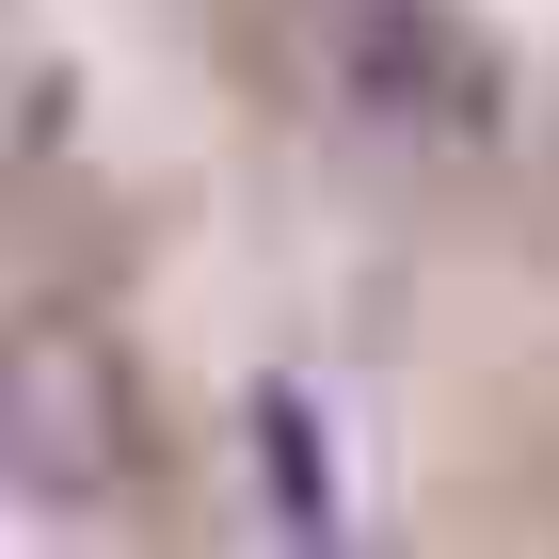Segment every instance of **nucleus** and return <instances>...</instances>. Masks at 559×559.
Wrapping results in <instances>:
<instances>
[{"instance_id": "f257e3e1", "label": "nucleus", "mask_w": 559, "mask_h": 559, "mask_svg": "<svg viewBox=\"0 0 559 559\" xmlns=\"http://www.w3.org/2000/svg\"><path fill=\"white\" fill-rule=\"evenodd\" d=\"M320 96L352 112V144L416 176L496 160V129H512V64L464 0H320Z\"/></svg>"}, {"instance_id": "f03ea898", "label": "nucleus", "mask_w": 559, "mask_h": 559, "mask_svg": "<svg viewBox=\"0 0 559 559\" xmlns=\"http://www.w3.org/2000/svg\"><path fill=\"white\" fill-rule=\"evenodd\" d=\"M129 368L81 336V320H33V336L0 352V479L33 496V512H96L112 479H129Z\"/></svg>"}]
</instances>
